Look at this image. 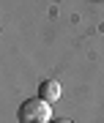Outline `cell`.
Wrapping results in <instances>:
<instances>
[{"label":"cell","instance_id":"3957f363","mask_svg":"<svg viewBox=\"0 0 104 123\" xmlns=\"http://www.w3.org/2000/svg\"><path fill=\"white\" fill-rule=\"evenodd\" d=\"M52 123H71V120H66V118H60V120H52Z\"/></svg>","mask_w":104,"mask_h":123},{"label":"cell","instance_id":"7a4b0ae2","mask_svg":"<svg viewBox=\"0 0 104 123\" xmlns=\"http://www.w3.org/2000/svg\"><path fill=\"white\" fill-rule=\"evenodd\" d=\"M60 93H63V88H60V82L58 79H44V82L39 85V96L44 98V101H60Z\"/></svg>","mask_w":104,"mask_h":123},{"label":"cell","instance_id":"6da1fadb","mask_svg":"<svg viewBox=\"0 0 104 123\" xmlns=\"http://www.w3.org/2000/svg\"><path fill=\"white\" fill-rule=\"evenodd\" d=\"M17 118H19V123H49L52 120V104L44 101L41 96L27 98V101L19 104Z\"/></svg>","mask_w":104,"mask_h":123}]
</instances>
